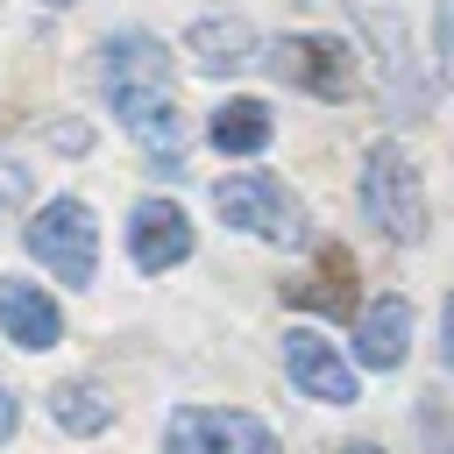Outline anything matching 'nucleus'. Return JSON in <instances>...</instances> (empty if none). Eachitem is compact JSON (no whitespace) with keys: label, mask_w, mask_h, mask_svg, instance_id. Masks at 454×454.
<instances>
[{"label":"nucleus","mask_w":454,"mask_h":454,"mask_svg":"<svg viewBox=\"0 0 454 454\" xmlns=\"http://www.w3.org/2000/svg\"><path fill=\"white\" fill-rule=\"evenodd\" d=\"M362 213L390 241H426V184H419V163L397 142H376L362 156Z\"/></svg>","instance_id":"obj_1"},{"label":"nucleus","mask_w":454,"mask_h":454,"mask_svg":"<svg viewBox=\"0 0 454 454\" xmlns=\"http://www.w3.org/2000/svg\"><path fill=\"white\" fill-rule=\"evenodd\" d=\"M213 206H220L227 227H248V234H262V241H284V248L305 241V206H298V192H284V177H270V170L220 177V184H213Z\"/></svg>","instance_id":"obj_2"},{"label":"nucleus","mask_w":454,"mask_h":454,"mask_svg":"<svg viewBox=\"0 0 454 454\" xmlns=\"http://www.w3.org/2000/svg\"><path fill=\"white\" fill-rule=\"evenodd\" d=\"M21 241H28V255L43 270H57V284H92V270H99V227H92V213L78 199L35 206Z\"/></svg>","instance_id":"obj_3"},{"label":"nucleus","mask_w":454,"mask_h":454,"mask_svg":"<svg viewBox=\"0 0 454 454\" xmlns=\"http://www.w3.org/2000/svg\"><path fill=\"white\" fill-rule=\"evenodd\" d=\"M262 64H270V78H284L312 99H348L355 92V50L340 35H277L262 50Z\"/></svg>","instance_id":"obj_4"},{"label":"nucleus","mask_w":454,"mask_h":454,"mask_svg":"<svg viewBox=\"0 0 454 454\" xmlns=\"http://www.w3.org/2000/svg\"><path fill=\"white\" fill-rule=\"evenodd\" d=\"M163 440H170V454H277V433L234 404H184V411H170Z\"/></svg>","instance_id":"obj_5"},{"label":"nucleus","mask_w":454,"mask_h":454,"mask_svg":"<svg viewBox=\"0 0 454 454\" xmlns=\"http://www.w3.org/2000/svg\"><path fill=\"white\" fill-rule=\"evenodd\" d=\"M128 255H135L142 277L177 270V262L192 255V220H184V206H170V199H142V206L128 213Z\"/></svg>","instance_id":"obj_6"},{"label":"nucleus","mask_w":454,"mask_h":454,"mask_svg":"<svg viewBox=\"0 0 454 454\" xmlns=\"http://www.w3.org/2000/svg\"><path fill=\"white\" fill-rule=\"evenodd\" d=\"M284 369H291V383H298L305 397H319V404H355V369L340 362V348H333L326 333L291 326V333H284Z\"/></svg>","instance_id":"obj_7"},{"label":"nucleus","mask_w":454,"mask_h":454,"mask_svg":"<svg viewBox=\"0 0 454 454\" xmlns=\"http://www.w3.org/2000/svg\"><path fill=\"white\" fill-rule=\"evenodd\" d=\"M114 99V114H121V128L156 156V163H170L177 170V149H184V114H177V92H106Z\"/></svg>","instance_id":"obj_8"},{"label":"nucleus","mask_w":454,"mask_h":454,"mask_svg":"<svg viewBox=\"0 0 454 454\" xmlns=\"http://www.w3.org/2000/svg\"><path fill=\"white\" fill-rule=\"evenodd\" d=\"M284 298H291V305H305V312L348 319V312H355V255H348L340 241H333V248H319L312 277H291V284H284Z\"/></svg>","instance_id":"obj_9"},{"label":"nucleus","mask_w":454,"mask_h":454,"mask_svg":"<svg viewBox=\"0 0 454 454\" xmlns=\"http://www.w3.org/2000/svg\"><path fill=\"white\" fill-rule=\"evenodd\" d=\"M0 326H7V340H21V348H57V333H64L57 298H50L43 284H21V277H0Z\"/></svg>","instance_id":"obj_10"},{"label":"nucleus","mask_w":454,"mask_h":454,"mask_svg":"<svg viewBox=\"0 0 454 454\" xmlns=\"http://www.w3.org/2000/svg\"><path fill=\"white\" fill-rule=\"evenodd\" d=\"M184 57H192L206 78H227V71H248V64H255V35H248V21L206 14V21H192V35H184Z\"/></svg>","instance_id":"obj_11"},{"label":"nucleus","mask_w":454,"mask_h":454,"mask_svg":"<svg viewBox=\"0 0 454 454\" xmlns=\"http://www.w3.org/2000/svg\"><path fill=\"white\" fill-rule=\"evenodd\" d=\"M106 92H170V50L156 35H114L106 43Z\"/></svg>","instance_id":"obj_12"},{"label":"nucleus","mask_w":454,"mask_h":454,"mask_svg":"<svg viewBox=\"0 0 454 454\" xmlns=\"http://www.w3.org/2000/svg\"><path fill=\"white\" fill-rule=\"evenodd\" d=\"M404 348H411V305H404L397 291H383V298L362 312V326H355V355H362L369 369H397Z\"/></svg>","instance_id":"obj_13"},{"label":"nucleus","mask_w":454,"mask_h":454,"mask_svg":"<svg viewBox=\"0 0 454 454\" xmlns=\"http://www.w3.org/2000/svg\"><path fill=\"white\" fill-rule=\"evenodd\" d=\"M362 28H369V35L383 43V92H397V85H404V106H411V121H419V114H426V92L411 85V50H404V21H390L383 7H369V14H362Z\"/></svg>","instance_id":"obj_14"},{"label":"nucleus","mask_w":454,"mask_h":454,"mask_svg":"<svg viewBox=\"0 0 454 454\" xmlns=\"http://www.w3.org/2000/svg\"><path fill=\"white\" fill-rule=\"evenodd\" d=\"M270 128H277V121H270L262 99H227V106L213 114V149H220V156H255V149L270 142Z\"/></svg>","instance_id":"obj_15"},{"label":"nucleus","mask_w":454,"mask_h":454,"mask_svg":"<svg viewBox=\"0 0 454 454\" xmlns=\"http://www.w3.org/2000/svg\"><path fill=\"white\" fill-rule=\"evenodd\" d=\"M50 419H57L64 433H99V426L114 419V397H106L99 383L71 376V383H57V390H50Z\"/></svg>","instance_id":"obj_16"},{"label":"nucleus","mask_w":454,"mask_h":454,"mask_svg":"<svg viewBox=\"0 0 454 454\" xmlns=\"http://www.w3.org/2000/svg\"><path fill=\"white\" fill-rule=\"evenodd\" d=\"M440 71L454 78V0H440Z\"/></svg>","instance_id":"obj_17"},{"label":"nucleus","mask_w":454,"mask_h":454,"mask_svg":"<svg viewBox=\"0 0 454 454\" xmlns=\"http://www.w3.org/2000/svg\"><path fill=\"white\" fill-rule=\"evenodd\" d=\"M440 355H447V369H454V298L440 305Z\"/></svg>","instance_id":"obj_18"},{"label":"nucleus","mask_w":454,"mask_h":454,"mask_svg":"<svg viewBox=\"0 0 454 454\" xmlns=\"http://www.w3.org/2000/svg\"><path fill=\"white\" fill-rule=\"evenodd\" d=\"M14 419H21V411H14V397H7V383H0V440H14Z\"/></svg>","instance_id":"obj_19"},{"label":"nucleus","mask_w":454,"mask_h":454,"mask_svg":"<svg viewBox=\"0 0 454 454\" xmlns=\"http://www.w3.org/2000/svg\"><path fill=\"white\" fill-rule=\"evenodd\" d=\"M0 199H21V170H7V177H0Z\"/></svg>","instance_id":"obj_20"},{"label":"nucleus","mask_w":454,"mask_h":454,"mask_svg":"<svg viewBox=\"0 0 454 454\" xmlns=\"http://www.w3.org/2000/svg\"><path fill=\"white\" fill-rule=\"evenodd\" d=\"M348 454H383V447H369V440H355V447H348Z\"/></svg>","instance_id":"obj_21"},{"label":"nucleus","mask_w":454,"mask_h":454,"mask_svg":"<svg viewBox=\"0 0 454 454\" xmlns=\"http://www.w3.org/2000/svg\"><path fill=\"white\" fill-rule=\"evenodd\" d=\"M43 7H71V0H43Z\"/></svg>","instance_id":"obj_22"}]
</instances>
